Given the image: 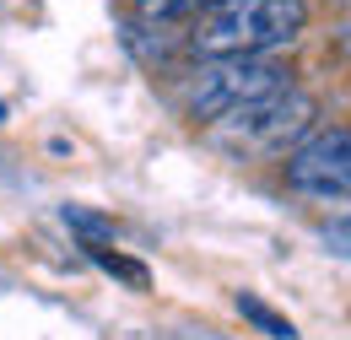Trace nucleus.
<instances>
[{
	"label": "nucleus",
	"mask_w": 351,
	"mask_h": 340,
	"mask_svg": "<svg viewBox=\"0 0 351 340\" xmlns=\"http://www.w3.org/2000/svg\"><path fill=\"white\" fill-rule=\"evenodd\" d=\"M65 227H76L82 238H87V249H103L108 238H114V227L103 221V216H92V211H82V206H65Z\"/></svg>",
	"instance_id": "423d86ee"
},
{
	"label": "nucleus",
	"mask_w": 351,
	"mask_h": 340,
	"mask_svg": "<svg viewBox=\"0 0 351 340\" xmlns=\"http://www.w3.org/2000/svg\"><path fill=\"white\" fill-rule=\"evenodd\" d=\"M313 119H319V97H313V92H303V86H287V92H276V97H265V103H249V108L227 114V119H217V125H221V135H227V141L281 146V141L303 135Z\"/></svg>",
	"instance_id": "7ed1b4c3"
},
{
	"label": "nucleus",
	"mask_w": 351,
	"mask_h": 340,
	"mask_svg": "<svg viewBox=\"0 0 351 340\" xmlns=\"http://www.w3.org/2000/svg\"><path fill=\"white\" fill-rule=\"evenodd\" d=\"M238 313L260 330V335H270V340H298V330H292V319L287 313H276L270 302H260L254 292H238Z\"/></svg>",
	"instance_id": "39448f33"
},
{
	"label": "nucleus",
	"mask_w": 351,
	"mask_h": 340,
	"mask_svg": "<svg viewBox=\"0 0 351 340\" xmlns=\"http://www.w3.org/2000/svg\"><path fill=\"white\" fill-rule=\"evenodd\" d=\"M287 184L303 189V195H319V200H346L351 184V135L341 125L319 130L308 146H298L287 157Z\"/></svg>",
	"instance_id": "20e7f679"
},
{
	"label": "nucleus",
	"mask_w": 351,
	"mask_h": 340,
	"mask_svg": "<svg viewBox=\"0 0 351 340\" xmlns=\"http://www.w3.org/2000/svg\"><path fill=\"white\" fill-rule=\"evenodd\" d=\"M92 259H97L108 276H119V281H130V287H146V265H135V259H119V254H108V249H92Z\"/></svg>",
	"instance_id": "0eeeda50"
},
{
	"label": "nucleus",
	"mask_w": 351,
	"mask_h": 340,
	"mask_svg": "<svg viewBox=\"0 0 351 340\" xmlns=\"http://www.w3.org/2000/svg\"><path fill=\"white\" fill-rule=\"evenodd\" d=\"M141 5V22H173L184 11H195L200 0H135Z\"/></svg>",
	"instance_id": "6e6552de"
},
{
	"label": "nucleus",
	"mask_w": 351,
	"mask_h": 340,
	"mask_svg": "<svg viewBox=\"0 0 351 340\" xmlns=\"http://www.w3.org/2000/svg\"><path fill=\"white\" fill-rule=\"evenodd\" d=\"M287 86H292V76L276 60H260V54H249V60H211L200 71L195 92H189V114L217 125V119L249 108V103H265V97H276Z\"/></svg>",
	"instance_id": "f03ea898"
},
{
	"label": "nucleus",
	"mask_w": 351,
	"mask_h": 340,
	"mask_svg": "<svg viewBox=\"0 0 351 340\" xmlns=\"http://www.w3.org/2000/svg\"><path fill=\"white\" fill-rule=\"evenodd\" d=\"M308 27V0H206L195 16V54L206 60H249L287 49Z\"/></svg>",
	"instance_id": "f257e3e1"
}]
</instances>
